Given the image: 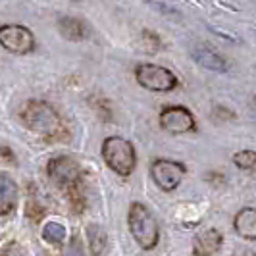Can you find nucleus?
I'll list each match as a JSON object with an SVG mask.
<instances>
[{
  "mask_svg": "<svg viewBox=\"0 0 256 256\" xmlns=\"http://www.w3.org/2000/svg\"><path fill=\"white\" fill-rule=\"evenodd\" d=\"M58 29H60L62 37H66L68 40H83L85 38V26L77 18H62L58 22Z\"/></svg>",
  "mask_w": 256,
  "mask_h": 256,
  "instance_id": "obj_13",
  "label": "nucleus"
},
{
  "mask_svg": "<svg viewBox=\"0 0 256 256\" xmlns=\"http://www.w3.org/2000/svg\"><path fill=\"white\" fill-rule=\"evenodd\" d=\"M0 44L12 54H27L33 50L35 38H33V33L24 26H2Z\"/></svg>",
  "mask_w": 256,
  "mask_h": 256,
  "instance_id": "obj_8",
  "label": "nucleus"
},
{
  "mask_svg": "<svg viewBox=\"0 0 256 256\" xmlns=\"http://www.w3.org/2000/svg\"><path fill=\"white\" fill-rule=\"evenodd\" d=\"M233 228L239 237L246 241H256V208H243L233 220Z\"/></svg>",
  "mask_w": 256,
  "mask_h": 256,
  "instance_id": "obj_11",
  "label": "nucleus"
},
{
  "mask_svg": "<svg viewBox=\"0 0 256 256\" xmlns=\"http://www.w3.org/2000/svg\"><path fill=\"white\" fill-rule=\"evenodd\" d=\"M135 79L142 89L154 92H170L178 87V77L172 70L156 64H141L135 70Z\"/></svg>",
  "mask_w": 256,
  "mask_h": 256,
  "instance_id": "obj_5",
  "label": "nucleus"
},
{
  "mask_svg": "<svg viewBox=\"0 0 256 256\" xmlns=\"http://www.w3.org/2000/svg\"><path fill=\"white\" fill-rule=\"evenodd\" d=\"M102 158L106 166L114 170L122 178L131 176V172L135 170V162H137L133 144L126 141L124 137H108L102 142Z\"/></svg>",
  "mask_w": 256,
  "mask_h": 256,
  "instance_id": "obj_4",
  "label": "nucleus"
},
{
  "mask_svg": "<svg viewBox=\"0 0 256 256\" xmlns=\"http://www.w3.org/2000/svg\"><path fill=\"white\" fill-rule=\"evenodd\" d=\"M22 122L26 124L27 129L48 141H58L66 133L60 114L44 100H29L22 108Z\"/></svg>",
  "mask_w": 256,
  "mask_h": 256,
  "instance_id": "obj_1",
  "label": "nucleus"
},
{
  "mask_svg": "<svg viewBox=\"0 0 256 256\" xmlns=\"http://www.w3.org/2000/svg\"><path fill=\"white\" fill-rule=\"evenodd\" d=\"M150 176H152L154 183L166 192L176 191L180 187L181 180L185 176V166L181 162L176 160H166V158H160V160H154L152 166H150Z\"/></svg>",
  "mask_w": 256,
  "mask_h": 256,
  "instance_id": "obj_6",
  "label": "nucleus"
},
{
  "mask_svg": "<svg viewBox=\"0 0 256 256\" xmlns=\"http://www.w3.org/2000/svg\"><path fill=\"white\" fill-rule=\"evenodd\" d=\"M62 256H85V248H83L81 239H79V237H74V239L70 241V244L66 246V250Z\"/></svg>",
  "mask_w": 256,
  "mask_h": 256,
  "instance_id": "obj_17",
  "label": "nucleus"
},
{
  "mask_svg": "<svg viewBox=\"0 0 256 256\" xmlns=\"http://www.w3.org/2000/svg\"><path fill=\"white\" fill-rule=\"evenodd\" d=\"M192 58L198 66H202L206 70H212V72H228V62L220 56L216 50H212L210 46H194L192 48Z\"/></svg>",
  "mask_w": 256,
  "mask_h": 256,
  "instance_id": "obj_10",
  "label": "nucleus"
},
{
  "mask_svg": "<svg viewBox=\"0 0 256 256\" xmlns=\"http://www.w3.org/2000/svg\"><path fill=\"white\" fill-rule=\"evenodd\" d=\"M160 128L168 133H172V135H181V133L194 131L196 122H194V116L191 114L189 108H185V106H166L160 112Z\"/></svg>",
  "mask_w": 256,
  "mask_h": 256,
  "instance_id": "obj_7",
  "label": "nucleus"
},
{
  "mask_svg": "<svg viewBox=\"0 0 256 256\" xmlns=\"http://www.w3.org/2000/svg\"><path fill=\"white\" fill-rule=\"evenodd\" d=\"M233 256H256V252L250 250V248H239V250H235Z\"/></svg>",
  "mask_w": 256,
  "mask_h": 256,
  "instance_id": "obj_18",
  "label": "nucleus"
},
{
  "mask_svg": "<svg viewBox=\"0 0 256 256\" xmlns=\"http://www.w3.org/2000/svg\"><path fill=\"white\" fill-rule=\"evenodd\" d=\"M222 243H224L222 233L214 228H208L194 237L192 252H194V256H212L222 248Z\"/></svg>",
  "mask_w": 256,
  "mask_h": 256,
  "instance_id": "obj_9",
  "label": "nucleus"
},
{
  "mask_svg": "<svg viewBox=\"0 0 256 256\" xmlns=\"http://www.w3.org/2000/svg\"><path fill=\"white\" fill-rule=\"evenodd\" d=\"M42 237H44V241H48V243H52V244L62 243L66 239V228L62 224L48 222V224L42 228Z\"/></svg>",
  "mask_w": 256,
  "mask_h": 256,
  "instance_id": "obj_15",
  "label": "nucleus"
},
{
  "mask_svg": "<svg viewBox=\"0 0 256 256\" xmlns=\"http://www.w3.org/2000/svg\"><path fill=\"white\" fill-rule=\"evenodd\" d=\"M48 176L50 180L68 192L72 204L81 208L83 202V172L74 158L70 156H58L48 162Z\"/></svg>",
  "mask_w": 256,
  "mask_h": 256,
  "instance_id": "obj_2",
  "label": "nucleus"
},
{
  "mask_svg": "<svg viewBox=\"0 0 256 256\" xmlns=\"http://www.w3.org/2000/svg\"><path fill=\"white\" fill-rule=\"evenodd\" d=\"M87 237H89L90 241V252H92V256L102 254L104 248H106V241H108V237H106L102 228L100 226H89Z\"/></svg>",
  "mask_w": 256,
  "mask_h": 256,
  "instance_id": "obj_14",
  "label": "nucleus"
},
{
  "mask_svg": "<svg viewBox=\"0 0 256 256\" xmlns=\"http://www.w3.org/2000/svg\"><path fill=\"white\" fill-rule=\"evenodd\" d=\"M128 224L129 231L133 235V239L137 241V244L144 248V250H152L154 246L158 244L160 239V230H158V224L154 216L148 212L146 206L139 204V202H133L129 208L128 214Z\"/></svg>",
  "mask_w": 256,
  "mask_h": 256,
  "instance_id": "obj_3",
  "label": "nucleus"
},
{
  "mask_svg": "<svg viewBox=\"0 0 256 256\" xmlns=\"http://www.w3.org/2000/svg\"><path fill=\"white\" fill-rule=\"evenodd\" d=\"M18 204V185L8 174H0V216H8Z\"/></svg>",
  "mask_w": 256,
  "mask_h": 256,
  "instance_id": "obj_12",
  "label": "nucleus"
},
{
  "mask_svg": "<svg viewBox=\"0 0 256 256\" xmlns=\"http://www.w3.org/2000/svg\"><path fill=\"white\" fill-rule=\"evenodd\" d=\"M233 162L241 170H256V150H241L233 154Z\"/></svg>",
  "mask_w": 256,
  "mask_h": 256,
  "instance_id": "obj_16",
  "label": "nucleus"
}]
</instances>
